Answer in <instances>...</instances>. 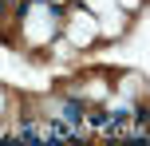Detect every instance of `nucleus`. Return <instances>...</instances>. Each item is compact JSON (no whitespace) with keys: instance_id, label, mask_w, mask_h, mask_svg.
Listing matches in <instances>:
<instances>
[{"instance_id":"f257e3e1","label":"nucleus","mask_w":150,"mask_h":146,"mask_svg":"<svg viewBox=\"0 0 150 146\" xmlns=\"http://www.w3.org/2000/svg\"><path fill=\"white\" fill-rule=\"evenodd\" d=\"M71 126H59V123H36V126H24V130H16L12 138H20V142H63V138H71Z\"/></svg>"}]
</instances>
